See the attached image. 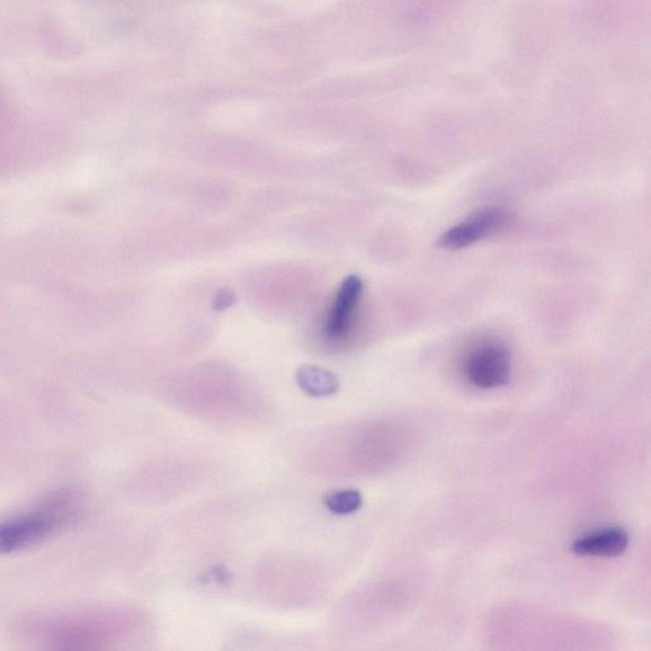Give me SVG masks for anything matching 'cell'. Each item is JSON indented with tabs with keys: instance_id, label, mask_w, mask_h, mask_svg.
I'll list each match as a JSON object with an SVG mask.
<instances>
[{
	"instance_id": "cell-4",
	"label": "cell",
	"mask_w": 651,
	"mask_h": 651,
	"mask_svg": "<svg viewBox=\"0 0 651 651\" xmlns=\"http://www.w3.org/2000/svg\"><path fill=\"white\" fill-rule=\"evenodd\" d=\"M363 294V282L358 276H349L337 293L334 307L326 319V334L329 338H341L349 332L356 307Z\"/></svg>"
},
{
	"instance_id": "cell-3",
	"label": "cell",
	"mask_w": 651,
	"mask_h": 651,
	"mask_svg": "<svg viewBox=\"0 0 651 651\" xmlns=\"http://www.w3.org/2000/svg\"><path fill=\"white\" fill-rule=\"evenodd\" d=\"M507 218L510 214L503 208H485L445 231L440 239V245L450 249L474 245L505 227Z\"/></svg>"
},
{
	"instance_id": "cell-6",
	"label": "cell",
	"mask_w": 651,
	"mask_h": 651,
	"mask_svg": "<svg viewBox=\"0 0 651 651\" xmlns=\"http://www.w3.org/2000/svg\"><path fill=\"white\" fill-rule=\"evenodd\" d=\"M297 382L307 395L314 397L332 396L338 389V379L335 374L315 365H303L297 372Z\"/></svg>"
},
{
	"instance_id": "cell-7",
	"label": "cell",
	"mask_w": 651,
	"mask_h": 651,
	"mask_svg": "<svg viewBox=\"0 0 651 651\" xmlns=\"http://www.w3.org/2000/svg\"><path fill=\"white\" fill-rule=\"evenodd\" d=\"M325 504L329 512L347 515L361 510L363 496L358 490H343V492L328 494Z\"/></svg>"
},
{
	"instance_id": "cell-5",
	"label": "cell",
	"mask_w": 651,
	"mask_h": 651,
	"mask_svg": "<svg viewBox=\"0 0 651 651\" xmlns=\"http://www.w3.org/2000/svg\"><path fill=\"white\" fill-rule=\"evenodd\" d=\"M629 546V534L621 527L603 529L578 539L573 552L581 556L618 558Z\"/></svg>"
},
{
	"instance_id": "cell-2",
	"label": "cell",
	"mask_w": 651,
	"mask_h": 651,
	"mask_svg": "<svg viewBox=\"0 0 651 651\" xmlns=\"http://www.w3.org/2000/svg\"><path fill=\"white\" fill-rule=\"evenodd\" d=\"M465 373L471 385L477 388L502 387L510 382L511 354L502 343L481 344L470 353Z\"/></svg>"
},
{
	"instance_id": "cell-1",
	"label": "cell",
	"mask_w": 651,
	"mask_h": 651,
	"mask_svg": "<svg viewBox=\"0 0 651 651\" xmlns=\"http://www.w3.org/2000/svg\"><path fill=\"white\" fill-rule=\"evenodd\" d=\"M83 513V497L75 489H60L43 496L31 510L0 522V555L40 545L70 527Z\"/></svg>"
},
{
	"instance_id": "cell-8",
	"label": "cell",
	"mask_w": 651,
	"mask_h": 651,
	"mask_svg": "<svg viewBox=\"0 0 651 651\" xmlns=\"http://www.w3.org/2000/svg\"><path fill=\"white\" fill-rule=\"evenodd\" d=\"M236 303V297L228 290L220 292L216 299V309L223 310Z\"/></svg>"
}]
</instances>
